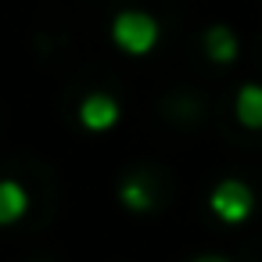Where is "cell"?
Returning a JSON list of instances; mask_svg holds the SVG:
<instances>
[{
	"instance_id": "cell-1",
	"label": "cell",
	"mask_w": 262,
	"mask_h": 262,
	"mask_svg": "<svg viewBox=\"0 0 262 262\" xmlns=\"http://www.w3.org/2000/svg\"><path fill=\"white\" fill-rule=\"evenodd\" d=\"M112 40L126 54H147L158 43V22L147 11H119L112 22Z\"/></svg>"
},
{
	"instance_id": "cell-2",
	"label": "cell",
	"mask_w": 262,
	"mask_h": 262,
	"mask_svg": "<svg viewBox=\"0 0 262 262\" xmlns=\"http://www.w3.org/2000/svg\"><path fill=\"white\" fill-rule=\"evenodd\" d=\"M208 205H212V212H215L223 223H233V226H237V223H244V219L251 215L255 194H251V187L241 183V180H223V183H215Z\"/></svg>"
},
{
	"instance_id": "cell-7",
	"label": "cell",
	"mask_w": 262,
	"mask_h": 262,
	"mask_svg": "<svg viewBox=\"0 0 262 262\" xmlns=\"http://www.w3.org/2000/svg\"><path fill=\"white\" fill-rule=\"evenodd\" d=\"M119 198H122V205L133 208V212H147V208L155 205V198H151V190H147L144 180H126L122 190H119Z\"/></svg>"
},
{
	"instance_id": "cell-8",
	"label": "cell",
	"mask_w": 262,
	"mask_h": 262,
	"mask_svg": "<svg viewBox=\"0 0 262 262\" xmlns=\"http://www.w3.org/2000/svg\"><path fill=\"white\" fill-rule=\"evenodd\" d=\"M194 262H226L223 255H201V258H194Z\"/></svg>"
},
{
	"instance_id": "cell-3",
	"label": "cell",
	"mask_w": 262,
	"mask_h": 262,
	"mask_svg": "<svg viewBox=\"0 0 262 262\" xmlns=\"http://www.w3.org/2000/svg\"><path fill=\"white\" fill-rule=\"evenodd\" d=\"M79 122L94 133H104L119 122V101L108 97V94H90L83 104H79Z\"/></svg>"
},
{
	"instance_id": "cell-5",
	"label": "cell",
	"mask_w": 262,
	"mask_h": 262,
	"mask_svg": "<svg viewBox=\"0 0 262 262\" xmlns=\"http://www.w3.org/2000/svg\"><path fill=\"white\" fill-rule=\"evenodd\" d=\"M233 112H237V122H241V126H248V129H262V86H255V83L241 86Z\"/></svg>"
},
{
	"instance_id": "cell-4",
	"label": "cell",
	"mask_w": 262,
	"mask_h": 262,
	"mask_svg": "<svg viewBox=\"0 0 262 262\" xmlns=\"http://www.w3.org/2000/svg\"><path fill=\"white\" fill-rule=\"evenodd\" d=\"M29 212V194L15 180H0V226H11Z\"/></svg>"
},
{
	"instance_id": "cell-6",
	"label": "cell",
	"mask_w": 262,
	"mask_h": 262,
	"mask_svg": "<svg viewBox=\"0 0 262 262\" xmlns=\"http://www.w3.org/2000/svg\"><path fill=\"white\" fill-rule=\"evenodd\" d=\"M205 54H208L212 61H219V65H230V61L237 58V36H233L226 26H212V29L205 33Z\"/></svg>"
}]
</instances>
